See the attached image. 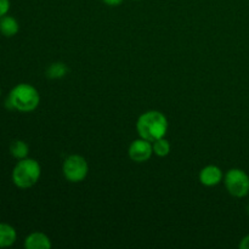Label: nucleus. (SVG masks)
I'll return each mask as SVG.
<instances>
[{"label": "nucleus", "mask_w": 249, "mask_h": 249, "mask_svg": "<svg viewBox=\"0 0 249 249\" xmlns=\"http://www.w3.org/2000/svg\"><path fill=\"white\" fill-rule=\"evenodd\" d=\"M53 247L48 235L43 232H32L24 240L26 249H50Z\"/></svg>", "instance_id": "obj_8"}, {"label": "nucleus", "mask_w": 249, "mask_h": 249, "mask_svg": "<svg viewBox=\"0 0 249 249\" xmlns=\"http://www.w3.org/2000/svg\"><path fill=\"white\" fill-rule=\"evenodd\" d=\"M41 168L38 160L33 158H23L17 162L12 170V181L18 189H29L39 181Z\"/></svg>", "instance_id": "obj_3"}, {"label": "nucleus", "mask_w": 249, "mask_h": 249, "mask_svg": "<svg viewBox=\"0 0 249 249\" xmlns=\"http://www.w3.org/2000/svg\"><path fill=\"white\" fill-rule=\"evenodd\" d=\"M17 240V232L14 226L0 223V248L11 247Z\"/></svg>", "instance_id": "obj_9"}, {"label": "nucleus", "mask_w": 249, "mask_h": 249, "mask_svg": "<svg viewBox=\"0 0 249 249\" xmlns=\"http://www.w3.org/2000/svg\"><path fill=\"white\" fill-rule=\"evenodd\" d=\"M248 213H249V206H248Z\"/></svg>", "instance_id": "obj_18"}, {"label": "nucleus", "mask_w": 249, "mask_h": 249, "mask_svg": "<svg viewBox=\"0 0 249 249\" xmlns=\"http://www.w3.org/2000/svg\"><path fill=\"white\" fill-rule=\"evenodd\" d=\"M136 130L140 138L155 142L158 139L164 138L167 134L168 119L162 112L147 111L139 117L136 122Z\"/></svg>", "instance_id": "obj_1"}, {"label": "nucleus", "mask_w": 249, "mask_h": 249, "mask_svg": "<svg viewBox=\"0 0 249 249\" xmlns=\"http://www.w3.org/2000/svg\"><path fill=\"white\" fill-rule=\"evenodd\" d=\"M10 10V0H0V18L7 15Z\"/></svg>", "instance_id": "obj_14"}, {"label": "nucleus", "mask_w": 249, "mask_h": 249, "mask_svg": "<svg viewBox=\"0 0 249 249\" xmlns=\"http://www.w3.org/2000/svg\"><path fill=\"white\" fill-rule=\"evenodd\" d=\"M124 0H102V2L106 5H108V6H119V5L123 2Z\"/></svg>", "instance_id": "obj_15"}, {"label": "nucleus", "mask_w": 249, "mask_h": 249, "mask_svg": "<svg viewBox=\"0 0 249 249\" xmlns=\"http://www.w3.org/2000/svg\"><path fill=\"white\" fill-rule=\"evenodd\" d=\"M238 247L241 249H249V235H247L246 237H243L242 240H241Z\"/></svg>", "instance_id": "obj_16"}, {"label": "nucleus", "mask_w": 249, "mask_h": 249, "mask_svg": "<svg viewBox=\"0 0 249 249\" xmlns=\"http://www.w3.org/2000/svg\"><path fill=\"white\" fill-rule=\"evenodd\" d=\"M62 173L67 181L77 184L88 177L89 164L83 156L71 155L63 162Z\"/></svg>", "instance_id": "obj_5"}, {"label": "nucleus", "mask_w": 249, "mask_h": 249, "mask_svg": "<svg viewBox=\"0 0 249 249\" xmlns=\"http://www.w3.org/2000/svg\"><path fill=\"white\" fill-rule=\"evenodd\" d=\"M40 104V95L39 91L28 83H21L17 84L14 89L10 91L7 97L6 106L11 109L28 113L34 111Z\"/></svg>", "instance_id": "obj_2"}, {"label": "nucleus", "mask_w": 249, "mask_h": 249, "mask_svg": "<svg viewBox=\"0 0 249 249\" xmlns=\"http://www.w3.org/2000/svg\"><path fill=\"white\" fill-rule=\"evenodd\" d=\"M223 172L216 165H207L199 172V181L207 187L216 186L223 181Z\"/></svg>", "instance_id": "obj_7"}, {"label": "nucleus", "mask_w": 249, "mask_h": 249, "mask_svg": "<svg viewBox=\"0 0 249 249\" xmlns=\"http://www.w3.org/2000/svg\"><path fill=\"white\" fill-rule=\"evenodd\" d=\"M153 153L158 157H167L170 153V143L165 138L158 139L155 142H152Z\"/></svg>", "instance_id": "obj_13"}, {"label": "nucleus", "mask_w": 249, "mask_h": 249, "mask_svg": "<svg viewBox=\"0 0 249 249\" xmlns=\"http://www.w3.org/2000/svg\"><path fill=\"white\" fill-rule=\"evenodd\" d=\"M224 184L231 196L243 198L249 194V175L240 168H232L224 175Z\"/></svg>", "instance_id": "obj_4"}, {"label": "nucleus", "mask_w": 249, "mask_h": 249, "mask_svg": "<svg viewBox=\"0 0 249 249\" xmlns=\"http://www.w3.org/2000/svg\"><path fill=\"white\" fill-rule=\"evenodd\" d=\"M0 96H1V89H0Z\"/></svg>", "instance_id": "obj_17"}, {"label": "nucleus", "mask_w": 249, "mask_h": 249, "mask_svg": "<svg viewBox=\"0 0 249 249\" xmlns=\"http://www.w3.org/2000/svg\"><path fill=\"white\" fill-rule=\"evenodd\" d=\"M19 31V24L17 19L12 16H2L0 18V33L6 38L16 36Z\"/></svg>", "instance_id": "obj_10"}, {"label": "nucleus", "mask_w": 249, "mask_h": 249, "mask_svg": "<svg viewBox=\"0 0 249 249\" xmlns=\"http://www.w3.org/2000/svg\"><path fill=\"white\" fill-rule=\"evenodd\" d=\"M68 73V67L63 62H53L46 70V77L50 79H60Z\"/></svg>", "instance_id": "obj_12"}, {"label": "nucleus", "mask_w": 249, "mask_h": 249, "mask_svg": "<svg viewBox=\"0 0 249 249\" xmlns=\"http://www.w3.org/2000/svg\"><path fill=\"white\" fill-rule=\"evenodd\" d=\"M10 153L16 160H23V158L28 157L29 147L23 140H15L10 145Z\"/></svg>", "instance_id": "obj_11"}, {"label": "nucleus", "mask_w": 249, "mask_h": 249, "mask_svg": "<svg viewBox=\"0 0 249 249\" xmlns=\"http://www.w3.org/2000/svg\"><path fill=\"white\" fill-rule=\"evenodd\" d=\"M129 157L135 163L147 162L153 155L152 142L145 139L140 138L138 140H134L129 146Z\"/></svg>", "instance_id": "obj_6"}]
</instances>
